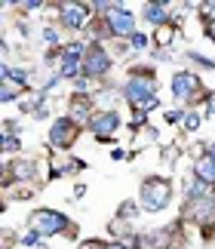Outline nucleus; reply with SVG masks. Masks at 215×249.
Wrapping results in <instances>:
<instances>
[{"instance_id": "obj_13", "label": "nucleus", "mask_w": 215, "mask_h": 249, "mask_svg": "<svg viewBox=\"0 0 215 249\" xmlns=\"http://www.w3.org/2000/svg\"><path fill=\"white\" fill-rule=\"evenodd\" d=\"M142 16H144V22H151V25H166L169 22V6L166 3H144L142 6Z\"/></svg>"}, {"instance_id": "obj_20", "label": "nucleus", "mask_w": 215, "mask_h": 249, "mask_svg": "<svg viewBox=\"0 0 215 249\" xmlns=\"http://www.w3.org/2000/svg\"><path fill=\"white\" fill-rule=\"evenodd\" d=\"M148 43H151V40H148V34H135V37H132V46H135V50H144Z\"/></svg>"}, {"instance_id": "obj_17", "label": "nucleus", "mask_w": 215, "mask_h": 249, "mask_svg": "<svg viewBox=\"0 0 215 249\" xmlns=\"http://www.w3.org/2000/svg\"><path fill=\"white\" fill-rule=\"evenodd\" d=\"M184 126H188V129L194 132V129L200 126V114H194V111H188V114H184Z\"/></svg>"}, {"instance_id": "obj_9", "label": "nucleus", "mask_w": 215, "mask_h": 249, "mask_svg": "<svg viewBox=\"0 0 215 249\" xmlns=\"http://www.w3.org/2000/svg\"><path fill=\"white\" fill-rule=\"evenodd\" d=\"M188 215H191V218H194L197 225H203V228L215 225V200H212V197L188 200Z\"/></svg>"}, {"instance_id": "obj_2", "label": "nucleus", "mask_w": 215, "mask_h": 249, "mask_svg": "<svg viewBox=\"0 0 215 249\" xmlns=\"http://www.w3.org/2000/svg\"><path fill=\"white\" fill-rule=\"evenodd\" d=\"M139 200H142L144 213H160V209H166V206H169V200H172V185L166 178H160V176H151V178L142 181Z\"/></svg>"}, {"instance_id": "obj_12", "label": "nucleus", "mask_w": 215, "mask_h": 249, "mask_svg": "<svg viewBox=\"0 0 215 249\" xmlns=\"http://www.w3.org/2000/svg\"><path fill=\"white\" fill-rule=\"evenodd\" d=\"M194 176H197V181H203L206 188H215V157L203 154L197 163H194Z\"/></svg>"}, {"instance_id": "obj_8", "label": "nucleus", "mask_w": 215, "mask_h": 249, "mask_svg": "<svg viewBox=\"0 0 215 249\" xmlns=\"http://www.w3.org/2000/svg\"><path fill=\"white\" fill-rule=\"evenodd\" d=\"M197 89H200V77L194 71H179L172 77V95H175V99L191 102L194 95H197Z\"/></svg>"}, {"instance_id": "obj_1", "label": "nucleus", "mask_w": 215, "mask_h": 249, "mask_svg": "<svg viewBox=\"0 0 215 249\" xmlns=\"http://www.w3.org/2000/svg\"><path fill=\"white\" fill-rule=\"evenodd\" d=\"M28 225H31V231L37 237H53V234H68L74 237L77 228L71 225V218L65 213H58V209H34L31 218H28Z\"/></svg>"}, {"instance_id": "obj_10", "label": "nucleus", "mask_w": 215, "mask_h": 249, "mask_svg": "<svg viewBox=\"0 0 215 249\" xmlns=\"http://www.w3.org/2000/svg\"><path fill=\"white\" fill-rule=\"evenodd\" d=\"M83 46H65L62 50V77H77V71H83Z\"/></svg>"}, {"instance_id": "obj_15", "label": "nucleus", "mask_w": 215, "mask_h": 249, "mask_svg": "<svg viewBox=\"0 0 215 249\" xmlns=\"http://www.w3.org/2000/svg\"><path fill=\"white\" fill-rule=\"evenodd\" d=\"M3 80L6 83L13 80L18 89H22V86H28V71L25 68H13V65H3Z\"/></svg>"}, {"instance_id": "obj_26", "label": "nucleus", "mask_w": 215, "mask_h": 249, "mask_svg": "<svg viewBox=\"0 0 215 249\" xmlns=\"http://www.w3.org/2000/svg\"><path fill=\"white\" fill-rule=\"evenodd\" d=\"M43 3H37V0H25V3H18V9H40Z\"/></svg>"}, {"instance_id": "obj_21", "label": "nucleus", "mask_w": 215, "mask_h": 249, "mask_svg": "<svg viewBox=\"0 0 215 249\" xmlns=\"http://www.w3.org/2000/svg\"><path fill=\"white\" fill-rule=\"evenodd\" d=\"M157 43H172V28H163V31H157Z\"/></svg>"}, {"instance_id": "obj_28", "label": "nucleus", "mask_w": 215, "mask_h": 249, "mask_svg": "<svg viewBox=\"0 0 215 249\" xmlns=\"http://www.w3.org/2000/svg\"><path fill=\"white\" fill-rule=\"evenodd\" d=\"M105 249H129V246H126V243H108Z\"/></svg>"}, {"instance_id": "obj_27", "label": "nucleus", "mask_w": 215, "mask_h": 249, "mask_svg": "<svg viewBox=\"0 0 215 249\" xmlns=\"http://www.w3.org/2000/svg\"><path fill=\"white\" fill-rule=\"evenodd\" d=\"M206 34H209V40H215V22H212V25H206Z\"/></svg>"}, {"instance_id": "obj_19", "label": "nucleus", "mask_w": 215, "mask_h": 249, "mask_svg": "<svg viewBox=\"0 0 215 249\" xmlns=\"http://www.w3.org/2000/svg\"><path fill=\"white\" fill-rule=\"evenodd\" d=\"M0 99H3V102H13V99H16V86H13V83H3V92H0Z\"/></svg>"}, {"instance_id": "obj_14", "label": "nucleus", "mask_w": 215, "mask_h": 249, "mask_svg": "<svg viewBox=\"0 0 215 249\" xmlns=\"http://www.w3.org/2000/svg\"><path fill=\"white\" fill-rule=\"evenodd\" d=\"M92 102H95V99H90V95H74V99H71L74 117H71V120H74V123H83V120L90 123V120H92V117H90V108H92Z\"/></svg>"}, {"instance_id": "obj_3", "label": "nucleus", "mask_w": 215, "mask_h": 249, "mask_svg": "<svg viewBox=\"0 0 215 249\" xmlns=\"http://www.w3.org/2000/svg\"><path fill=\"white\" fill-rule=\"evenodd\" d=\"M111 55L105 53V46L102 43H90L86 46V53H83V74L86 77H105L108 71H111Z\"/></svg>"}, {"instance_id": "obj_24", "label": "nucleus", "mask_w": 215, "mask_h": 249, "mask_svg": "<svg viewBox=\"0 0 215 249\" xmlns=\"http://www.w3.org/2000/svg\"><path fill=\"white\" fill-rule=\"evenodd\" d=\"M175 120H184V111H166V123H175Z\"/></svg>"}, {"instance_id": "obj_5", "label": "nucleus", "mask_w": 215, "mask_h": 249, "mask_svg": "<svg viewBox=\"0 0 215 249\" xmlns=\"http://www.w3.org/2000/svg\"><path fill=\"white\" fill-rule=\"evenodd\" d=\"M108 31H111L114 37H135V16L129 13L126 6L117 3L111 13H108Z\"/></svg>"}, {"instance_id": "obj_25", "label": "nucleus", "mask_w": 215, "mask_h": 249, "mask_svg": "<svg viewBox=\"0 0 215 249\" xmlns=\"http://www.w3.org/2000/svg\"><path fill=\"white\" fill-rule=\"evenodd\" d=\"M157 105H160L157 99H151V102H144V105H142V108H139V111H142V114H148V111H154V108H157Z\"/></svg>"}, {"instance_id": "obj_6", "label": "nucleus", "mask_w": 215, "mask_h": 249, "mask_svg": "<svg viewBox=\"0 0 215 249\" xmlns=\"http://www.w3.org/2000/svg\"><path fill=\"white\" fill-rule=\"evenodd\" d=\"M90 129H92V136H95V139L111 142V139H114V132L120 129V114L111 111V108H105V111H99V114H92Z\"/></svg>"}, {"instance_id": "obj_11", "label": "nucleus", "mask_w": 215, "mask_h": 249, "mask_svg": "<svg viewBox=\"0 0 215 249\" xmlns=\"http://www.w3.org/2000/svg\"><path fill=\"white\" fill-rule=\"evenodd\" d=\"M92 13V6H86V3H65L62 6V25L65 28H80L86 18H90Z\"/></svg>"}, {"instance_id": "obj_29", "label": "nucleus", "mask_w": 215, "mask_h": 249, "mask_svg": "<svg viewBox=\"0 0 215 249\" xmlns=\"http://www.w3.org/2000/svg\"><path fill=\"white\" fill-rule=\"evenodd\" d=\"M215 114V99H209V117Z\"/></svg>"}, {"instance_id": "obj_22", "label": "nucleus", "mask_w": 215, "mask_h": 249, "mask_svg": "<svg viewBox=\"0 0 215 249\" xmlns=\"http://www.w3.org/2000/svg\"><path fill=\"white\" fill-rule=\"evenodd\" d=\"M191 59H194V62H197V65H203V68H215V65H212V62L206 59V55H200V53H194V55H191Z\"/></svg>"}, {"instance_id": "obj_18", "label": "nucleus", "mask_w": 215, "mask_h": 249, "mask_svg": "<svg viewBox=\"0 0 215 249\" xmlns=\"http://www.w3.org/2000/svg\"><path fill=\"white\" fill-rule=\"evenodd\" d=\"M18 148V139L13 136V132H6V136H3V151H16Z\"/></svg>"}, {"instance_id": "obj_30", "label": "nucleus", "mask_w": 215, "mask_h": 249, "mask_svg": "<svg viewBox=\"0 0 215 249\" xmlns=\"http://www.w3.org/2000/svg\"><path fill=\"white\" fill-rule=\"evenodd\" d=\"M209 154H212V157H215V142H212V145H209Z\"/></svg>"}, {"instance_id": "obj_4", "label": "nucleus", "mask_w": 215, "mask_h": 249, "mask_svg": "<svg viewBox=\"0 0 215 249\" xmlns=\"http://www.w3.org/2000/svg\"><path fill=\"white\" fill-rule=\"evenodd\" d=\"M154 92H157L154 77H139V74L129 77V80H126V86H123V99L129 102V105H135V108H142L144 102H151Z\"/></svg>"}, {"instance_id": "obj_7", "label": "nucleus", "mask_w": 215, "mask_h": 249, "mask_svg": "<svg viewBox=\"0 0 215 249\" xmlns=\"http://www.w3.org/2000/svg\"><path fill=\"white\" fill-rule=\"evenodd\" d=\"M77 142V123L71 117H58L50 126V145L53 148H71Z\"/></svg>"}, {"instance_id": "obj_23", "label": "nucleus", "mask_w": 215, "mask_h": 249, "mask_svg": "<svg viewBox=\"0 0 215 249\" xmlns=\"http://www.w3.org/2000/svg\"><path fill=\"white\" fill-rule=\"evenodd\" d=\"M43 40H46V43H58V34H55V28H46V31H43Z\"/></svg>"}, {"instance_id": "obj_16", "label": "nucleus", "mask_w": 215, "mask_h": 249, "mask_svg": "<svg viewBox=\"0 0 215 249\" xmlns=\"http://www.w3.org/2000/svg\"><path fill=\"white\" fill-rule=\"evenodd\" d=\"M16 176L18 178H34V163H31V160H25V163L18 160V163H16Z\"/></svg>"}]
</instances>
